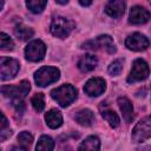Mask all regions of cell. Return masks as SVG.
Instances as JSON below:
<instances>
[{
  "mask_svg": "<svg viewBox=\"0 0 151 151\" xmlns=\"http://www.w3.org/2000/svg\"><path fill=\"white\" fill-rule=\"evenodd\" d=\"M74 28V22L65 17H57L52 20L50 31L57 38H67Z\"/></svg>",
  "mask_w": 151,
  "mask_h": 151,
  "instance_id": "cell-2",
  "label": "cell"
},
{
  "mask_svg": "<svg viewBox=\"0 0 151 151\" xmlns=\"http://www.w3.org/2000/svg\"><path fill=\"white\" fill-rule=\"evenodd\" d=\"M0 47L1 50H13L14 47V42L13 40L9 38V35H7L5 32H1L0 33Z\"/></svg>",
  "mask_w": 151,
  "mask_h": 151,
  "instance_id": "cell-25",
  "label": "cell"
},
{
  "mask_svg": "<svg viewBox=\"0 0 151 151\" xmlns=\"http://www.w3.org/2000/svg\"><path fill=\"white\" fill-rule=\"evenodd\" d=\"M117 103H118V106H119V109L123 113L124 119L127 123H131L132 119H133V107H132L131 101L126 97H119Z\"/></svg>",
  "mask_w": 151,
  "mask_h": 151,
  "instance_id": "cell-14",
  "label": "cell"
},
{
  "mask_svg": "<svg viewBox=\"0 0 151 151\" xmlns=\"http://www.w3.org/2000/svg\"><path fill=\"white\" fill-rule=\"evenodd\" d=\"M78 149L79 150H91V151L99 150L100 149V140L96 136H88L81 142V144L79 145Z\"/></svg>",
  "mask_w": 151,
  "mask_h": 151,
  "instance_id": "cell-18",
  "label": "cell"
},
{
  "mask_svg": "<svg viewBox=\"0 0 151 151\" xmlns=\"http://www.w3.org/2000/svg\"><path fill=\"white\" fill-rule=\"evenodd\" d=\"M0 117H1V124H0V130H1V129H6V127L8 126L7 119H6V117H5V114H4V113H1V114H0Z\"/></svg>",
  "mask_w": 151,
  "mask_h": 151,
  "instance_id": "cell-29",
  "label": "cell"
},
{
  "mask_svg": "<svg viewBox=\"0 0 151 151\" xmlns=\"http://www.w3.org/2000/svg\"><path fill=\"white\" fill-rule=\"evenodd\" d=\"M31 103H32V106L33 109L37 111V112H41L44 109H45V98H44V94L42 93H37L32 97L31 99Z\"/></svg>",
  "mask_w": 151,
  "mask_h": 151,
  "instance_id": "cell-24",
  "label": "cell"
},
{
  "mask_svg": "<svg viewBox=\"0 0 151 151\" xmlns=\"http://www.w3.org/2000/svg\"><path fill=\"white\" fill-rule=\"evenodd\" d=\"M150 18H151V14L146 8L142 6H134L130 11L129 21L133 25H142V24L147 22Z\"/></svg>",
  "mask_w": 151,
  "mask_h": 151,
  "instance_id": "cell-12",
  "label": "cell"
},
{
  "mask_svg": "<svg viewBox=\"0 0 151 151\" xmlns=\"http://www.w3.org/2000/svg\"><path fill=\"white\" fill-rule=\"evenodd\" d=\"M79 4L81 6H84V7H87V6H90L92 4V0H79Z\"/></svg>",
  "mask_w": 151,
  "mask_h": 151,
  "instance_id": "cell-30",
  "label": "cell"
},
{
  "mask_svg": "<svg viewBox=\"0 0 151 151\" xmlns=\"http://www.w3.org/2000/svg\"><path fill=\"white\" fill-rule=\"evenodd\" d=\"M149 40L142 33H132L125 39V46L132 51H144L149 47Z\"/></svg>",
  "mask_w": 151,
  "mask_h": 151,
  "instance_id": "cell-10",
  "label": "cell"
},
{
  "mask_svg": "<svg viewBox=\"0 0 151 151\" xmlns=\"http://www.w3.org/2000/svg\"><path fill=\"white\" fill-rule=\"evenodd\" d=\"M19 61L8 58V57H2L0 59V78L1 80H9L14 78L19 71Z\"/></svg>",
  "mask_w": 151,
  "mask_h": 151,
  "instance_id": "cell-8",
  "label": "cell"
},
{
  "mask_svg": "<svg viewBox=\"0 0 151 151\" xmlns=\"http://www.w3.org/2000/svg\"><path fill=\"white\" fill-rule=\"evenodd\" d=\"M105 88H106L105 80L101 79V78H98V77L88 79L86 81L85 86H84L85 93L87 96H90V97H98V96L103 94L104 91H105Z\"/></svg>",
  "mask_w": 151,
  "mask_h": 151,
  "instance_id": "cell-11",
  "label": "cell"
},
{
  "mask_svg": "<svg viewBox=\"0 0 151 151\" xmlns=\"http://www.w3.org/2000/svg\"><path fill=\"white\" fill-rule=\"evenodd\" d=\"M47 0H26V6L32 13H41L46 7Z\"/></svg>",
  "mask_w": 151,
  "mask_h": 151,
  "instance_id": "cell-21",
  "label": "cell"
},
{
  "mask_svg": "<svg viewBox=\"0 0 151 151\" xmlns=\"http://www.w3.org/2000/svg\"><path fill=\"white\" fill-rule=\"evenodd\" d=\"M45 120L51 129H57L63 124V116L57 109H52L45 114Z\"/></svg>",
  "mask_w": 151,
  "mask_h": 151,
  "instance_id": "cell-17",
  "label": "cell"
},
{
  "mask_svg": "<svg viewBox=\"0 0 151 151\" xmlns=\"http://www.w3.org/2000/svg\"><path fill=\"white\" fill-rule=\"evenodd\" d=\"M33 142V136L27 132V131H22L19 133L18 136V143L20 144V146L24 149V150H27V147L32 144Z\"/></svg>",
  "mask_w": 151,
  "mask_h": 151,
  "instance_id": "cell-23",
  "label": "cell"
},
{
  "mask_svg": "<svg viewBox=\"0 0 151 151\" xmlns=\"http://www.w3.org/2000/svg\"><path fill=\"white\" fill-rule=\"evenodd\" d=\"M149 72L150 70H149V65L146 64V61L143 59H136L132 64V68L127 77V81L136 83V81L145 80L149 76Z\"/></svg>",
  "mask_w": 151,
  "mask_h": 151,
  "instance_id": "cell-9",
  "label": "cell"
},
{
  "mask_svg": "<svg viewBox=\"0 0 151 151\" xmlns=\"http://www.w3.org/2000/svg\"><path fill=\"white\" fill-rule=\"evenodd\" d=\"M74 119L81 126H91L94 123V113L88 109H84L74 116Z\"/></svg>",
  "mask_w": 151,
  "mask_h": 151,
  "instance_id": "cell-16",
  "label": "cell"
},
{
  "mask_svg": "<svg viewBox=\"0 0 151 151\" xmlns=\"http://www.w3.org/2000/svg\"><path fill=\"white\" fill-rule=\"evenodd\" d=\"M9 136H12V130L11 129H1V132H0V139L1 140H5L7 139Z\"/></svg>",
  "mask_w": 151,
  "mask_h": 151,
  "instance_id": "cell-28",
  "label": "cell"
},
{
  "mask_svg": "<svg viewBox=\"0 0 151 151\" xmlns=\"http://www.w3.org/2000/svg\"><path fill=\"white\" fill-rule=\"evenodd\" d=\"M46 53V45L41 40H33L28 42L25 48V57L29 61H40L44 59Z\"/></svg>",
  "mask_w": 151,
  "mask_h": 151,
  "instance_id": "cell-7",
  "label": "cell"
},
{
  "mask_svg": "<svg viewBox=\"0 0 151 151\" xmlns=\"http://www.w3.org/2000/svg\"><path fill=\"white\" fill-rule=\"evenodd\" d=\"M13 106L17 111V113H24L25 111V103L22 101V99H14L13 100Z\"/></svg>",
  "mask_w": 151,
  "mask_h": 151,
  "instance_id": "cell-27",
  "label": "cell"
},
{
  "mask_svg": "<svg viewBox=\"0 0 151 151\" xmlns=\"http://www.w3.org/2000/svg\"><path fill=\"white\" fill-rule=\"evenodd\" d=\"M33 33H34V32H33V29H32L31 27L25 26V25H22V24L17 25L15 28H14V34H15V37H17L18 39L22 40V41L31 39V38L33 37Z\"/></svg>",
  "mask_w": 151,
  "mask_h": 151,
  "instance_id": "cell-19",
  "label": "cell"
},
{
  "mask_svg": "<svg viewBox=\"0 0 151 151\" xmlns=\"http://www.w3.org/2000/svg\"><path fill=\"white\" fill-rule=\"evenodd\" d=\"M124 0H110L105 6V13L111 18H120L125 12Z\"/></svg>",
  "mask_w": 151,
  "mask_h": 151,
  "instance_id": "cell-13",
  "label": "cell"
},
{
  "mask_svg": "<svg viewBox=\"0 0 151 151\" xmlns=\"http://www.w3.org/2000/svg\"><path fill=\"white\" fill-rule=\"evenodd\" d=\"M123 70V60L118 59V60H114L113 63H111V65L109 66V73L112 74V76H118L120 74Z\"/></svg>",
  "mask_w": 151,
  "mask_h": 151,
  "instance_id": "cell-26",
  "label": "cell"
},
{
  "mask_svg": "<svg viewBox=\"0 0 151 151\" xmlns=\"http://www.w3.org/2000/svg\"><path fill=\"white\" fill-rule=\"evenodd\" d=\"M60 77V72L57 67L44 66L34 73L35 84L40 87H45L52 83H55Z\"/></svg>",
  "mask_w": 151,
  "mask_h": 151,
  "instance_id": "cell-3",
  "label": "cell"
},
{
  "mask_svg": "<svg viewBox=\"0 0 151 151\" xmlns=\"http://www.w3.org/2000/svg\"><path fill=\"white\" fill-rule=\"evenodd\" d=\"M51 97L61 107H66L77 98V90L72 85H70V84L61 85V86L52 90Z\"/></svg>",
  "mask_w": 151,
  "mask_h": 151,
  "instance_id": "cell-1",
  "label": "cell"
},
{
  "mask_svg": "<svg viewBox=\"0 0 151 151\" xmlns=\"http://www.w3.org/2000/svg\"><path fill=\"white\" fill-rule=\"evenodd\" d=\"M81 47L86 48V50H105L109 53H114L116 52L113 40L107 34L99 35L93 40H88V41L84 42L81 45Z\"/></svg>",
  "mask_w": 151,
  "mask_h": 151,
  "instance_id": "cell-6",
  "label": "cell"
},
{
  "mask_svg": "<svg viewBox=\"0 0 151 151\" xmlns=\"http://www.w3.org/2000/svg\"><path fill=\"white\" fill-rule=\"evenodd\" d=\"M150 137H151V116H147L134 125L131 138L134 143H143Z\"/></svg>",
  "mask_w": 151,
  "mask_h": 151,
  "instance_id": "cell-4",
  "label": "cell"
},
{
  "mask_svg": "<svg viewBox=\"0 0 151 151\" xmlns=\"http://www.w3.org/2000/svg\"><path fill=\"white\" fill-rule=\"evenodd\" d=\"M149 2H150V4H151V0H149Z\"/></svg>",
  "mask_w": 151,
  "mask_h": 151,
  "instance_id": "cell-32",
  "label": "cell"
},
{
  "mask_svg": "<svg viewBox=\"0 0 151 151\" xmlns=\"http://www.w3.org/2000/svg\"><path fill=\"white\" fill-rule=\"evenodd\" d=\"M31 90V84L27 80H21L18 85H6L1 87V93L11 99H22L28 94Z\"/></svg>",
  "mask_w": 151,
  "mask_h": 151,
  "instance_id": "cell-5",
  "label": "cell"
},
{
  "mask_svg": "<svg viewBox=\"0 0 151 151\" xmlns=\"http://www.w3.org/2000/svg\"><path fill=\"white\" fill-rule=\"evenodd\" d=\"M98 64V59L92 54H85L83 55L78 61V68L81 72H90L96 68Z\"/></svg>",
  "mask_w": 151,
  "mask_h": 151,
  "instance_id": "cell-15",
  "label": "cell"
},
{
  "mask_svg": "<svg viewBox=\"0 0 151 151\" xmlns=\"http://www.w3.org/2000/svg\"><path fill=\"white\" fill-rule=\"evenodd\" d=\"M54 146H55L54 140L50 136H41L38 140L35 149L38 151H52L54 149Z\"/></svg>",
  "mask_w": 151,
  "mask_h": 151,
  "instance_id": "cell-20",
  "label": "cell"
},
{
  "mask_svg": "<svg viewBox=\"0 0 151 151\" xmlns=\"http://www.w3.org/2000/svg\"><path fill=\"white\" fill-rule=\"evenodd\" d=\"M101 116H103V118L110 124L111 127H117V126L119 125V123H120L118 114H117L114 111H112V110H104V111L101 112Z\"/></svg>",
  "mask_w": 151,
  "mask_h": 151,
  "instance_id": "cell-22",
  "label": "cell"
},
{
  "mask_svg": "<svg viewBox=\"0 0 151 151\" xmlns=\"http://www.w3.org/2000/svg\"><path fill=\"white\" fill-rule=\"evenodd\" d=\"M55 2H58L60 5H66L68 2V0H55Z\"/></svg>",
  "mask_w": 151,
  "mask_h": 151,
  "instance_id": "cell-31",
  "label": "cell"
}]
</instances>
